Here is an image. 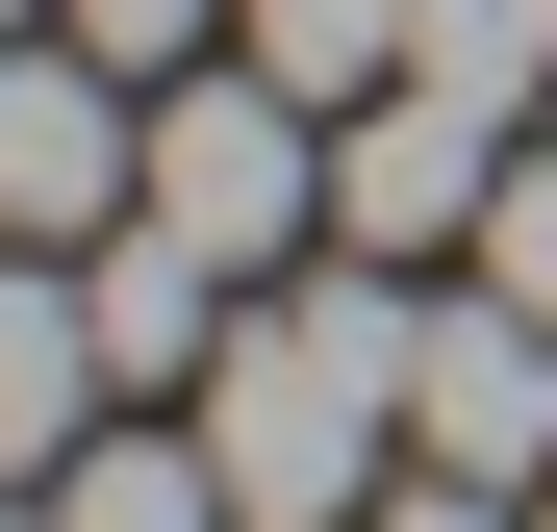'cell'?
<instances>
[{
  "mask_svg": "<svg viewBox=\"0 0 557 532\" xmlns=\"http://www.w3.org/2000/svg\"><path fill=\"white\" fill-rule=\"evenodd\" d=\"M203 457L253 532H355L406 457V280H330V305H253L203 355Z\"/></svg>",
  "mask_w": 557,
  "mask_h": 532,
  "instance_id": "6da1fadb",
  "label": "cell"
},
{
  "mask_svg": "<svg viewBox=\"0 0 557 532\" xmlns=\"http://www.w3.org/2000/svg\"><path fill=\"white\" fill-rule=\"evenodd\" d=\"M0 203H26L51 253H102L127 203H152V102H127V51H26V76H0Z\"/></svg>",
  "mask_w": 557,
  "mask_h": 532,
  "instance_id": "277c9868",
  "label": "cell"
},
{
  "mask_svg": "<svg viewBox=\"0 0 557 532\" xmlns=\"http://www.w3.org/2000/svg\"><path fill=\"white\" fill-rule=\"evenodd\" d=\"M330 203H355V253H456L507 203V102H456V76H381V102L330 127Z\"/></svg>",
  "mask_w": 557,
  "mask_h": 532,
  "instance_id": "5b68a950",
  "label": "cell"
},
{
  "mask_svg": "<svg viewBox=\"0 0 557 532\" xmlns=\"http://www.w3.org/2000/svg\"><path fill=\"white\" fill-rule=\"evenodd\" d=\"M51 26H76V51H127V76H177V51H203V0H51Z\"/></svg>",
  "mask_w": 557,
  "mask_h": 532,
  "instance_id": "9c48e42d",
  "label": "cell"
},
{
  "mask_svg": "<svg viewBox=\"0 0 557 532\" xmlns=\"http://www.w3.org/2000/svg\"><path fill=\"white\" fill-rule=\"evenodd\" d=\"M26 532H253V507H228L203 431H127V457H51V482H26Z\"/></svg>",
  "mask_w": 557,
  "mask_h": 532,
  "instance_id": "8992f818",
  "label": "cell"
},
{
  "mask_svg": "<svg viewBox=\"0 0 557 532\" xmlns=\"http://www.w3.org/2000/svg\"><path fill=\"white\" fill-rule=\"evenodd\" d=\"M406 457L431 482H557V330L507 305V280H456V305H406Z\"/></svg>",
  "mask_w": 557,
  "mask_h": 532,
  "instance_id": "3957f363",
  "label": "cell"
},
{
  "mask_svg": "<svg viewBox=\"0 0 557 532\" xmlns=\"http://www.w3.org/2000/svg\"><path fill=\"white\" fill-rule=\"evenodd\" d=\"M228 26H253L278 76H305V102H381V76H406V26H431V0H228Z\"/></svg>",
  "mask_w": 557,
  "mask_h": 532,
  "instance_id": "52a82bcc",
  "label": "cell"
},
{
  "mask_svg": "<svg viewBox=\"0 0 557 532\" xmlns=\"http://www.w3.org/2000/svg\"><path fill=\"white\" fill-rule=\"evenodd\" d=\"M355 532H507V482H431L406 457V507H355Z\"/></svg>",
  "mask_w": 557,
  "mask_h": 532,
  "instance_id": "30bf717a",
  "label": "cell"
},
{
  "mask_svg": "<svg viewBox=\"0 0 557 532\" xmlns=\"http://www.w3.org/2000/svg\"><path fill=\"white\" fill-rule=\"evenodd\" d=\"M305 203H330V102H305L278 51H228V76L177 51V76H152V228H203L228 280H253Z\"/></svg>",
  "mask_w": 557,
  "mask_h": 532,
  "instance_id": "7a4b0ae2",
  "label": "cell"
},
{
  "mask_svg": "<svg viewBox=\"0 0 557 532\" xmlns=\"http://www.w3.org/2000/svg\"><path fill=\"white\" fill-rule=\"evenodd\" d=\"M532 26H557V0H532Z\"/></svg>",
  "mask_w": 557,
  "mask_h": 532,
  "instance_id": "8fae6325",
  "label": "cell"
},
{
  "mask_svg": "<svg viewBox=\"0 0 557 532\" xmlns=\"http://www.w3.org/2000/svg\"><path fill=\"white\" fill-rule=\"evenodd\" d=\"M482 280H507V305L557 330V152H507V203H482Z\"/></svg>",
  "mask_w": 557,
  "mask_h": 532,
  "instance_id": "ba28073f",
  "label": "cell"
}]
</instances>
